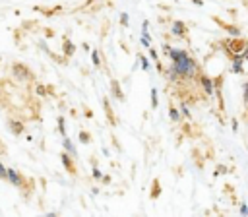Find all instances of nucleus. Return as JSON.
I'll use <instances>...</instances> for the list:
<instances>
[{"label": "nucleus", "mask_w": 248, "mask_h": 217, "mask_svg": "<svg viewBox=\"0 0 248 217\" xmlns=\"http://www.w3.org/2000/svg\"><path fill=\"white\" fill-rule=\"evenodd\" d=\"M169 56H170V60H172L170 66L174 68L178 79L192 81V79H196L198 74L202 72V70H200V64H198L192 56H188V52H186L184 48H172V46H170Z\"/></svg>", "instance_id": "f257e3e1"}, {"label": "nucleus", "mask_w": 248, "mask_h": 217, "mask_svg": "<svg viewBox=\"0 0 248 217\" xmlns=\"http://www.w3.org/2000/svg\"><path fill=\"white\" fill-rule=\"evenodd\" d=\"M221 46H223V50L229 54V58H234V56L242 54L244 48H248V43H246L244 39H240V37H231V39L221 41Z\"/></svg>", "instance_id": "f03ea898"}, {"label": "nucleus", "mask_w": 248, "mask_h": 217, "mask_svg": "<svg viewBox=\"0 0 248 217\" xmlns=\"http://www.w3.org/2000/svg\"><path fill=\"white\" fill-rule=\"evenodd\" d=\"M12 76H14L16 79H19V81H33V79H35L33 70H31L29 66L21 64V62H14V64H12Z\"/></svg>", "instance_id": "7ed1b4c3"}, {"label": "nucleus", "mask_w": 248, "mask_h": 217, "mask_svg": "<svg viewBox=\"0 0 248 217\" xmlns=\"http://www.w3.org/2000/svg\"><path fill=\"white\" fill-rule=\"evenodd\" d=\"M196 79L200 81V85H202V89H203V93H205L207 97H213V95H215V79H211V78H209L207 74H203V72H200Z\"/></svg>", "instance_id": "20e7f679"}, {"label": "nucleus", "mask_w": 248, "mask_h": 217, "mask_svg": "<svg viewBox=\"0 0 248 217\" xmlns=\"http://www.w3.org/2000/svg\"><path fill=\"white\" fill-rule=\"evenodd\" d=\"M211 19H213V21H215V23H217V25H219V27H221L225 33H229L231 37H240V33H242V31H240V27H238V25H232V23H225V21H223L221 17H217V16H213Z\"/></svg>", "instance_id": "39448f33"}, {"label": "nucleus", "mask_w": 248, "mask_h": 217, "mask_svg": "<svg viewBox=\"0 0 248 217\" xmlns=\"http://www.w3.org/2000/svg\"><path fill=\"white\" fill-rule=\"evenodd\" d=\"M6 180L17 188H23V184H25V176L21 172H17L16 169H6Z\"/></svg>", "instance_id": "423d86ee"}, {"label": "nucleus", "mask_w": 248, "mask_h": 217, "mask_svg": "<svg viewBox=\"0 0 248 217\" xmlns=\"http://www.w3.org/2000/svg\"><path fill=\"white\" fill-rule=\"evenodd\" d=\"M60 161H62V165H64L66 172H70L72 176H76V174H78V169H76L74 157H72V155H70L68 151H62V153H60Z\"/></svg>", "instance_id": "0eeeda50"}, {"label": "nucleus", "mask_w": 248, "mask_h": 217, "mask_svg": "<svg viewBox=\"0 0 248 217\" xmlns=\"http://www.w3.org/2000/svg\"><path fill=\"white\" fill-rule=\"evenodd\" d=\"M170 33L174 35V37H180V39H188V27H186V23L184 21H172V27H170Z\"/></svg>", "instance_id": "6e6552de"}, {"label": "nucleus", "mask_w": 248, "mask_h": 217, "mask_svg": "<svg viewBox=\"0 0 248 217\" xmlns=\"http://www.w3.org/2000/svg\"><path fill=\"white\" fill-rule=\"evenodd\" d=\"M8 128H10V132H12L14 136H21L23 130H25L23 122H21V120H16V118H10V120H8Z\"/></svg>", "instance_id": "1a4fd4ad"}, {"label": "nucleus", "mask_w": 248, "mask_h": 217, "mask_svg": "<svg viewBox=\"0 0 248 217\" xmlns=\"http://www.w3.org/2000/svg\"><path fill=\"white\" fill-rule=\"evenodd\" d=\"M103 107H105V114H107V120H108V124L110 126H116V116H114V112H112V107H110V103H108V99L107 97H103Z\"/></svg>", "instance_id": "9d476101"}, {"label": "nucleus", "mask_w": 248, "mask_h": 217, "mask_svg": "<svg viewBox=\"0 0 248 217\" xmlns=\"http://www.w3.org/2000/svg\"><path fill=\"white\" fill-rule=\"evenodd\" d=\"M110 91H112V95H114L118 101H124V93H122V87H120L118 79H110Z\"/></svg>", "instance_id": "9b49d317"}, {"label": "nucleus", "mask_w": 248, "mask_h": 217, "mask_svg": "<svg viewBox=\"0 0 248 217\" xmlns=\"http://www.w3.org/2000/svg\"><path fill=\"white\" fill-rule=\"evenodd\" d=\"M62 145H64V151H68L72 157H76V155H78V151H76V145L72 143V140H70L68 136H64V140H62Z\"/></svg>", "instance_id": "f8f14e48"}, {"label": "nucleus", "mask_w": 248, "mask_h": 217, "mask_svg": "<svg viewBox=\"0 0 248 217\" xmlns=\"http://www.w3.org/2000/svg\"><path fill=\"white\" fill-rule=\"evenodd\" d=\"M231 60H232L231 70H232L234 74H242V72H244V68H242V56L238 54V56H234V58H231Z\"/></svg>", "instance_id": "ddd939ff"}, {"label": "nucleus", "mask_w": 248, "mask_h": 217, "mask_svg": "<svg viewBox=\"0 0 248 217\" xmlns=\"http://www.w3.org/2000/svg\"><path fill=\"white\" fill-rule=\"evenodd\" d=\"M169 116H170V120H172L174 124H180V120H182V114H180V110H178L174 105L169 107Z\"/></svg>", "instance_id": "4468645a"}, {"label": "nucleus", "mask_w": 248, "mask_h": 217, "mask_svg": "<svg viewBox=\"0 0 248 217\" xmlns=\"http://www.w3.org/2000/svg\"><path fill=\"white\" fill-rule=\"evenodd\" d=\"M151 200H157L159 196H161V182H159V178H153V182H151Z\"/></svg>", "instance_id": "2eb2a0df"}, {"label": "nucleus", "mask_w": 248, "mask_h": 217, "mask_svg": "<svg viewBox=\"0 0 248 217\" xmlns=\"http://www.w3.org/2000/svg\"><path fill=\"white\" fill-rule=\"evenodd\" d=\"M64 56H72L74 54V50H76V46H74V43L72 41H68V39H64Z\"/></svg>", "instance_id": "dca6fc26"}, {"label": "nucleus", "mask_w": 248, "mask_h": 217, "mask_svg": "<svg viewBox=\"0 0 248 217\" xmlns=\"http://www.w3.org/2000/svg\"><path fill=\"white\" fill-rule=\"evenodd\" d=\"M180 114L182 116H186V118H192V112H190V107L184 103V101H180Z\"/></svg>", "instance_id": "f3484780"}, {"label": "nucleus", "mask_w": 248, "mask_h": 217, "mask_svg": "<svg viewBox=\"0 0 248 217\" xmlns=\"http://www.w3.org/2000/svg\"><path fill=\"white\" fill-rule=\"evenodd\" d=\"M151 107H153V108H157V107H159V93H157V89H155V87L151 89Z\"/></svg>", "instance_id": "a211bd4d"}, {"label": "nucleus", "mask_w": 248, "mask_h": 217, "mask_svg": "<svg viewBox=\"0 0 248 217\" xmlns=\"http://www.w3.org/2000/svg\"><path fill=\"white\" fill-rule=\"evenodd\" d=\"M140 62H141V70H145V72H149V70H151V62H149L143 54H140Z\"/></svg>", "instance_id": "6ab92c4d"}, {"label": "nucleus", "mask_w": 248, "mask_h": 217, "mask_svg": "<svg viewBox=\"0 0 248 217\" xmlns=\"http://www.w3.org/2000/svg\"><path fill=\"white\" fill-rule=\"evenodd\" d=\"M79 141H81V143H91V134L85 132V130H81V132H79Z\"/></svg>", "instance_id": "aec40b11"}, {"label": "nucleus", "mask_w": 248, "mask_h": 217, "mask_svg": "<svg viewBox=\"0 0 248 217\" xmlns=\"http://www.w3.org/2000/svg\"><path fill=\"white\" fill-rule=\"evenodd\" d=\"M58 132L62 136H66V120H64V116H58Z\"/></svg>", "instance_id": "412c9836"}, {"label": "nucleus", "mask_w": 248, "mask_h": 217, "mask_svg": "<svg viewBox=\"0 0 248 217\" xmlns=\"http://www.w3.org/2000/svg\"><path fill=\"white\" fill-rule=\"evenodd\" d=\"M128 17H130V16H128L126 12H122V14H120V25H122V27H128V23H130V19H128Z\"/></svg>", "instance_id": "4be33fe9"}, {"label": "nucleus", "mask_w": 248, "mask_h": 217, "mask_svg": "<svg viewBox=\"0 0 248 217\" xmlns=\"http://www.w3.org/2000/svg\"><path fill=\"white\" fill-rule=\"evenodd\" d=\"M91 60H93V66H97V68L101 66V60H99V52H97V50L91 52Z\"/></svg>", "instance_id": "5701e85b"}, {"label": "nucleus", "mask_w": 248, "mask_h": 217, "mask_svg": "<svg viewBox=\"0 0 248 217\" xmlns=\"http://www.w3.org/2000/svg\"><path fill=\"white\" fill-rule=\"evenodd\" d=\"M242 99H244V105H248V81H244L242 83Z\"/></svg>", "instance_id": "b1692460"}, {"label": "nucleus", "mask_w": 248, "mask_h": 217, "mask_svg": "<svg viewBox=\"0 0 248 217\" xmlns=\"http://www.w3.org/2000/svg\"><path fill=\"white\" fill-rule=\"evenodd\" d=\"M149 54H151V58H153L155 62H159V54H157V50H155V48H151V46H149Z\"/></svg>", "instance_id": "393cba45"}, {"label": "nucleus", "mask_w": 248, "mask_h": 217, "mask_svg": "<svg viewBox=\"0 0 248 217\" xmlns=\"http://www.w3.org/2000/svg\"><path fill=\"white\" fill-rule=\"evenodd\" d=\"M141 45H143L145 48H149V46H151V39H147V37H141Z\"/></svg>", "instance_id": "a878e982"}, {"label": "nucleus", "mask_w": 248, "mask_h": 217, "mask_svg": "<svg viewBox=\"0 0 248 217\" xmlns=\"http://www.w3.org/2000/svg\"><path fill=\"white\" fill-rule=\"evenodd\" d=\"M0 178H6V167L2 161H0Z\"/></svg>", "instance_id": "bb28decb"}, {"label": "nucleus", "mask_w": 248, "mask_h": 217, "mask_svg": "<svg viewBox=\"0 0 248 217\" xmlns=\"http://www.w3.org/2000/svg\"><path fill=\"white\" fill-rule=\"evenodd\" d=\"M240 213L242 215H248V205L246 203H240Z\"/></svg>", "instance_id": "cd10ccee"}, {"label": "nucleus", "mask_w": 248, "mask_h": 217, "mask_svg": "<svg viewBox=\"0 0 248 217\" xmlns=\"http://www.w3.org/2000/svg\"><path fill=\"white\" fill-rule=\"evenodd\" d=\"M93 178H101V170H99L97 167L93 169Z\"/></svg>", "instance_id": "c85d7f7f"}, {"label": "nucleus", "mask_w": 248, "mask_h": 217, "mask_svg": "<svg viewBox=\"0 0 248 217\" xmlns=\"http://www.w3.org/2000/svg\"><path fill=\"white\" fill-rule=\"evenodd\" d=\"M231 124H232V130L236 132V130H238V122H236V118H232V120H231Z\"/></svg>", "instance_id": "c756f323"}, {"label": "nucleus", "mask_w": 248, "mask_h": 217, "mask_svg": "<svg viewBox=\"0 0 248 217\" xmlns=\"http://www.w3.org/2000/svg\"><path fill=\"white\" fill-rule=\"evenodd\" d=\"M37 93H39V95H45V87H43V85H37Z\"/></svg>", "instance_id": "7c9ffc66"}, {"label": "nucleus", "mask_w": 248, "mask_h": 217, "mask_svg": "<svg viewBox=\"0 0 248 217\" xmlns=\"http://www.w3.org/2000/svg\"><path fill=\"white\" fill-rule=\"evenodd\" d=\"M190 2H194L196 6H203V0H190Z\"/></svg>", "instance_id": "2f4dec72"}, {"label": "nucleus", "mask_w": 248, "mask_h": 217, "mask_svg": "<svg viewBox=\"0 0 248 217\" xmlns=\"http://www.w3.org/2000/svg\"><path fill=\"white\" fill-rule=\"evenodd\" d=\"M85 116H87V118H91V116H93V112H91L89 108H85Z\"/></svg>", "instance_id": "473e14b6"}, {"label": "nucleus", "mask_w": 248, "mask_h": 217, "mask_svg": "<svg viewBox=\"0 0 248 217\" xmlns=\"http://www.w3.org/2000/svg\"><path fill=\"white\" fill-rule=\"evenodd\" d=\"M91 2H95V0H85V4H91Z\"/></svg>", "instance_id": "72a5a7b5"}]
</instances>
